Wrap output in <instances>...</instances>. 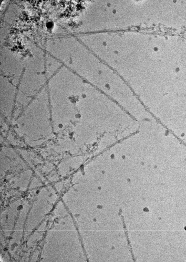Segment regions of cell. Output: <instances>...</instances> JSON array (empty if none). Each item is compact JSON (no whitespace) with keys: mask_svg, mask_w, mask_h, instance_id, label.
Here are the masks:
<instances>
[{"mask_svg":"<svg viewBox=\"0 0 186 262\" xmlns=\"http://www.w3.org/2000/svg\"><path fill=\"white\" fill-rule=\"evenodd\" d=\"M63 66L59 61H47L45 63V72L47 79H49L52 77Z\"/></svg>","mask_w":186,"mask_h":262,"instance_id":"6da1fadb","label":"cell"}]
</instances>
